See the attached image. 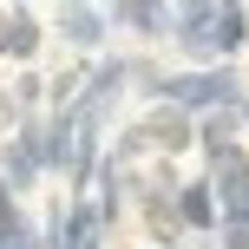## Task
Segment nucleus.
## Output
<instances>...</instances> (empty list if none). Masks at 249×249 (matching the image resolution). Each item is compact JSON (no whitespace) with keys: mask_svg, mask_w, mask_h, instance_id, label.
Listing matches in <instances>:
<instances>
[{"mask_svg":"<svg viewBox=\"0 0 249 249\" xmlns=\"http://www.w3.org/2000/svg\"><path fill=\"white\" fill-rule=\"evenodd\" d=\"M164 105H177V112H223V105H243V79L230 72H184V79H171L164 86Z\"/></svg>","mask_w":249,"mask_h":249,"instance_id":"obj_1","label":"nucleus"},{"mask_svg":"<svg viewBox=\"0 0 249 249\" xmlns=\"http://www.w3.org/2000/svg\"><path fill=\"white\" fill-rule=\"evenodd\" d=\"M190 138H197V124H190V112H177V105H158V112L144 118V144H164V151H190Z\"/></svg>","mask_w":249,"mask_h":249,"instance_id":"obj_2","label":"nucleus"},{"mask_svg":"<svg viewBox=\"0 0 249 249\" xmlns=\"http://www.w3.org/2000/svg\"><path fill=\"white\" fill-rule=\"evenodd\" d=\"M118 20L131 26V33H144V39H158V33H171V7L164 0H118Z\"/></svg>","mask_w":249,"mask_h":249,"instance_id":"obj_3","label":"nucleus"},{"mask_svg":"<svg viewBox=\"0 0 249 249\" xmlns=\"http://www.w3.org/2000/svg\"><path fill=\"white\" fill-rule=\"evenodd\" d=\"M177 223H190V230H210V223H216L210 184H184V190H177Z\"/></svg>","mask_w":249,"mask_h":249,"instance_id":"obj_4","label":"nucleus"},{"mask_svg":"<svg viewBox=\"0 0 249 249\" xmlns=\"http://www.w3.org/2000/svg\"><path fill=\"white\" fill-rule=\"evenodd\" d=\"M59 33L72 39V46H99V39H105V20H99V13H92V7H66Z\"/></svg>","mask_w":249,"mask_h":249,"instance_id":"obj_5","label":"nucleus"},{"mask_svg":"<svg viewBox=\"0 0 249 249\" xmlns=\"http://www.w3.org/2000/svg\"><path fill=\"white\" fill-rule=\"evenodd\" d=\"M7 53H13V59H33V53H39V26L26 20V13L7 20Z\"/></svg>","mask_w":249,"mask_h":249,"instance_id":"obj_6","label":"nucleus"},{"mask_svg":"<svg viewBox=\"0 0 249 249\" xmlns=\"http://www.w3.org/2000/svg\"><path fill=\"white\" fill-rule=\"evenodd\" d=\"M223 249H249V223H223Z\"/></svg>","mask_w":249,"mask_h":249,"instance_id":"obj_7","label":"nucleus"},{"mask_svg":"<svg viewBox=\"0 0 249 249\" xmlns=\"http://www.w3.org/2000/svg\"><path fill=\"white\" fill-rule=\"evenodd\" d=\"M0 53H7V20H0Z\"/></svg>","mask_w":249,"mask_h":249,"instance_id":"obj_8","label":"nucleus"},{"mask_svg":"<svg viewBox=\"0 0 249 249\" xmlns=\"http://www.w3.org/2000/svg\"><path fill=\"white\" fill-rule=\"evenodd\" d=\"M72 7H86V0H72Z\"/></svg>","mask_w":249,"mask_h":249,"instance_id":"obj_9","label":"nucleus"},{"mask_svg":"<svg viewBox=\"0 0 249 249\" xmlns=\"http://www.w3.org/2000/svg\"><path fill=\"white\" fill-rule=\"evenodd\" d=\"M0 197H7V190H0Z\"/></svg>","mask_w":249,"mask_h":249,"instance_id":"obj_10","label":"nucleus"}]
</instances>
